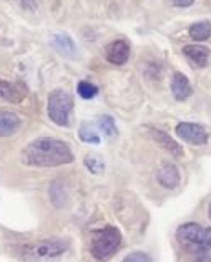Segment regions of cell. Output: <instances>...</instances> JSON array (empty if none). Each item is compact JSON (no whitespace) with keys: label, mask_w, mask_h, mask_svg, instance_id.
Instances as JSON below:
<instances>
[{"label":"cell","mask_w":211,"mask_h":262,"mask_svg":"<svg viewBox=\"0 0 211 262\" xmlns=\"http://www.w3.org/2000/svg\"><path fill=\"white\" fill-rule=\"evenodd\" d=\"M20 162L27 167H59V165L72 164L73 152L67 142L54 137L35 139L20 152Z\"/></svg>","instance_id":"6da1fadb"},{"label":"cell","mask_w":211,"mask_h":262,"mask_svg":"<svg viewBox=\"0 0 211 262\" xmlns=\"http://www.w3.org/2000/svg\"><path fill=\"white\" fill-rule=\"evenodd\" d=\"M70 249L67 239H45L14 247V254L23 262H54Z\"/></svg>","instance_id":"7a4b0ae2"},{"label":"cell","mask_w":211,"mask_h":262,"mask_svg":"<svg viewBox=\"0 0 211 262\" xmlns=\"http://www.w3.org/2000/svg\"><path fill=\"white\" fill-rule=\"evenodd\" d=\"M121 246V232L113 226H105L92 234L90 252L97 260L105 262L113 257Z\"/></svg>","instance_id":"3957f363"},{"label":"cell","mask_w":211,"mask_h":262,"mask_svg":"<svg viewBox=\"0 0 211 262\" xmlns=\"http://www.w3.org/2000/svg\"><path fill=\"white\" fill-rule=\"evenodd\" d=\"M72 108H73V99L67 91L57 89V91H54L48 95L47 114L54 124L60 127H68L70 122H72V120H70Z\"/></svg>","instance_id":"277c9868"},{"label":"cell","mask_w":211,"mask_h":262,"mask_svg":"<svg viewBox=\"0 0 211 262\" xmlns=\"http://www.w3.org/2000/svg\"><path fill=\"white\" fill-rule=\"evenodd\" d=\"M204 234L206 229L201 227L196 222H187L181 224L176 229V241L180 242L183 247H187L188 251L196 252V254H204L203 251V242H204Z\"/></svg>","instance_id":"5b68a950"},{"label":"cell","mask_w":211,"mask_h":262,"mask_svg":"<svg viewBox=\"0 0 211 262\" xmlns=\"http://www.w3.org/2000/svg\"><path fill=\"white\" fill-rule=\"evenodd\" d=\"M176 136L183 139L184 142L193 145H204L208 142V132L204 130L203 125H198L193 122H180L176 125Z\"/></svg>","instance_id":"8992f818"},{"label":"cell","mask_w":211,"mask_h":262,"mask_svg":"<svg viewBox=\"0 0 211 262\" xmlns=\"http://www.w3.org/2000/svg\"><path fill=\"white\" fill-rule=\"evenodd\" d=\"M156 181L163 189H168V190L176 189L181 182L180 169H178L176 164L173 162H163L158 169Z\"/></svg>","instance_id":"52a82bcc"},{"label":"cell","mask_w":211,"mask_h":262,"mask_svg":"<svg viewBox=\"0 0 211 262\" xmlns=\"http://www.w3.org/2000/svg\"><path fill=\"white\" fill-rule=\"evenodd\" d=\"M50 46L60 55L67 57V59H76L78 57V47H76L75 40L68 34H63V32H57V34L50 37Z\"/></svg>","instance_id":"ba28073f"},{"label":"cell","mask_w":211,"mask_h":262,"mask_svg":"<svg viewBox=\"0 0 211 262\" xmlns=\"http://www.w3.org/2000/svg\"><path fill=\"white\" fill-rule=\"evenodd\" d=\"M105 57L113 66H123V63H126L130 59V43L123 39L113 40L112 43L107 46Z\"/></svg>","instance_id":"9c48e42d"},{"label":"cell","mask_w":211,"mask_h":262,"mask_svg":"<svg viewBox=\"0 0 211 262\" xmlns=\"http://www.w3.org/2000/svg\"><path fill=\"white\" fill-rule=\"evenodd\" d=\"M25 99V89L20 84L7 82L0 79V100L10 102V104H20Z\"/></svg>","instance_id":"30bf717a"},{"label":"cell","mask_w":211,"mask_h":262,"mask_svg":"<svg viewBox=\"0 0 211 262\" xmlns=\"http://www.w3.org/2000/svg\"><path fill=\"white\" fill-rule=\"evenodd\" d=\"M171 94L176 100H187L191 94H193V87H191L188 77L181 72H175L173 77H171Z\"/></svg>","instance_id":"8fae6325"},{"label":"cell","mask_w":211,"mask_h":262,"mask_svg":"<svg viewBox=\"0 0 211 262\" xmlns=\"http://www.w3.org/2000/svg\"><path fill=\"white\" fill-rule=\"evenodd\" d=\"M22 125L20 117L15 112L10 111H0V139L2 137H10L18 132Z\"/></svg>","instance_id":"7c38bea8"},{"label":"cell","mask_w":211,"mask_h":262,"mask_svg":"<svg viewBox=\"0 0 211 262\" xmlns=\"http://www.w3.org/2000/svg\"><path fill=\"white\" fill-rule=\"evenodd\" d=\"M181 52L188 57L195 67H206L209 59V49L200 46V43H191V46H184Z\"/></svg>","instance_id":"4fadbf2b"},{"label":"cell","mask_w":211,"mask_h":262,"mask_svg":"<svg viewBox=\"0 0 211 262\" xmlns=\"http://www.w3.org/2000/svg\"><path fill=\"white\" fill-rule=\"evenodd\" d=\"M150 136L153 137L155 142H158V145H162L163 149H166L171 156L175 157H181L183 156V147L176 142V140L171 139L168 134L163 130H156V129H150Z\"/></svg>","instance_id":"5bb4252c"},{"label":"cell","mask_w":211,"mask_h":262,"mask_svg":"<svg viewBox=\"0 0 211 262\" xmlns=\"http://www.w3.org/2000/svg\"><path fill=\"white\" fill-rule=\"evenodd\" d=\"M211 35V24L208 20L203 22H196L190 27V37L196 42H203L208 40Z\"/></svg>","instance_id":"9a60e30c"},{"label":"cell","mask_w":211,"mask_h":262,"mask_svg":"<svg viewBox=\"0 0 211 262\" xmlns=\"http://www.w3.org/2000/svg\"><path fill=\"white\" fill-rule=\"evenodd\" d=\"M78 137L82 142H85V144H92V145H98L100 144V136H98V132L93 129L92 124H88V122H83L80 125V129H78Z\"/></svg>","instance_id":"2e32d148"},{"label":"cell","mask_w":211,"mask_h":262,"mask_svg":"<svg viewBox=\"0 0 211 262\" xmlns=\"http://www.w3.org/2000/svg\"><path fill=\"white\" fill-rule=\"evenodd\" d=\"M76 92H78V95L82 99L90 100L93 97H97L98 87L95 84H92V82H88V80H80L78 84H76Z\"/></svg>","instance_id":"e0dca14e"},{"label":"cell","mask_w":211,"mask_h":262,"mask_svg":"<svg viewBox=\"0 0 211 262\" xmlns=\"http://www.w3.org/2000/svg\"><path fill=\"white\" fill-rule=\"evenodd\" d=\"M98 127L107 137H115L118 134L117 124H115V119L112 116H101L98 119Z\"/></svg>","instance_id":"ac0fdd59"},{"label":"cell","mask_w":211,"mask_h":262,"mask_svg":"<svg viewBox=\"0 0 211 262\" xmlns=\"http://www.w3.org/2000/svg\"><path fill=\"white\" fill-rule=\"evenodd\" d=\"M83 164H85V167L95 176H98V174H101V172L105 170V162L101 161L98 156H85V159H83Z\"/></svg>","instance_id":"d6986e66"},{"label":"cell","mask_w":211,"mask_h":262,"mask_svg":"<svg viewBox=\"0 0 211 262\" xmlns=\"http://www.w3.org/2000/svg\"><path fill=\"white\" fill-rule=\"evenodd\" d=\"M121 262H153V260H151V257H150V255L146 254V252L137 251V252L128 254Z\"/></svg>","instance_id":"ffe728a7"},{"label":"cell","mask_w":211,"mask_h":262,"mask_svg":"<svg viewBox=\"0 0 211 262\" xmlns=\"http://www.w3.org/2000/svg\"><path fill=\"white\" fill-rule=\"evenodd\" d=\"M195 0H170L171 5H175V7H190V5H193Z\"/></svg>","instance_id":"44dd1931"},{"label":"cell","mask_w":211,"mask_h":262,"mask_svg":"<svg viewBox=\"0 0 211 262\" xmlns=\"http://www.w3.org/2000/svg\"><path fill=\"white\" fill-rule=\"evenodd\" d=\"M196 262H211V257H209V255H201V257L198 259Z\"/></svg>","instance_id":"7402d4cb"},{"label":"cell","mask_w":211,"mask_h":262,"mask_svg":"<svg viewBox=\"0 0 211 262\" xmlns=\"http://www.w3.org/2000/svg\"><path fill=\"white\" fill-rule=\"evenodd\" d=\"M208 215H209V219H211V202H209V207H208Z\"/></svg>","instance_id":"603a6c76"}]
</instances>
